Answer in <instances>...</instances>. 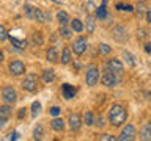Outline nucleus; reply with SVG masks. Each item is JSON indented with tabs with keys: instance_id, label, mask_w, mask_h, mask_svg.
Masks as SVG:
<instances>
[{
	"instance_id": "nucleus-29",
	"label": "nucleus",
	"mask_w": 151,
	"mask_h": 141,
	"mask_svg": "<svg viewBox=\"0 0 151 141\" xmlns=\"http://www.w3.org/2000/svg\"><path fill=\"white\" fill-rule=\"evenodd\" d=\"M42 135H44V129H42V125H36L35 129H33V138H35V140H41Z\"/></svg>"
},
{
	"instance_id": "nucleus-30",
	"label": "nucleus",
	"mask_w": 151,
	"mask_h": 141,
	"mask_svg": "<svg viewBox=\"0 0 151 141\" xmlns=\"http://www.w3.org/2000/svg\"><path fill=\"white\" fill-rule=\"evenodd\" d=\"M99 53L101 55H109L112 52V47L109 46V44H106V42H102V44H99Z\"/></svg>"
},
{
	"instance_id": "nucleus-13",
	"label": "nucleus",
	"mask_w": 151,
	"mask_h": 141,
	"mask_svg": "<svg viewBox=\"0 0 151 141\" xmlns=\"http://www.w3.org/2000/svg\"><path fill=\"white\" fill-rule=\"evenodd\" d=\"M61 93H63V97L66 99V100H71V99L76 96V88L73 86V85H69V83H63Z\"/></svg>"
},
{
	"instance_id": "nucleus-44",
	"label": "nucleus",
	"mask_w": 151,
	"mask_h": 141,
	"mask_svg": "<svg viewBox=\"0 0 151 141\" xmlns=\"http://www.w3.org/2000/svg\"><path fill=\"white\" fill-rule=\"evenodd\" d=\"M52 2H55V3H60V0H52Z\"/></svg>"
},
{
	"instance_id": "nucleus-41",
	"label": "nucleus",
	"mask_w": 151,
	"mask_h": 141,
	"mask_svg": "<svg viewBox=\"0 0 151 141\" xmlns=\"http://www.w3.org/2000/svg\"><path fill=\"white\" fill-rule=\"evenodd\" d=\"M3 60H5V52L0 50V63H3Z\"/></svg>"
},
{
	"instance_id": "nucleus-4",
	"label": "nucleus",
	"mask_w": 151,
	"mask_h": 141,
	"mask_svg": "<svg viewBox=\"0 0 151 141\" xmlns=\"http://www.w3.org/2000/svg\"><path fill=\"white\" fill-rule=\"evenodd\" d=\"M99 80V69L96 64H91L88 66L87 72H85V83L88 85V86H94V85L98 83Z\"/></svg>"
},
{
	"instance_id": "nucleus-43",
	"label": "nucleus",
	"mask_w": 151,
	"mask_h": 141,
	"mask_svg": "<svg viewBox=\"0 0 151 141\" xmlns=\"http://www.w3.org/2000/svg\"><path fill=\"white\" fill-rule=\"evenodd\" d=\"M139 33H140V38H142V39H143V38H145V31H143V30H140Z\"/></svg>"
},
{
	"instance_id": "nucleus-16",
	"label": "nucleus",
	"mask_w": 151,
	"mask_h": 141,
	"mask_svg": "<svg viewBox=\"0 0 151 141\" xmlns=\"http://www.w3.org/2000/svg\"><path fill=\"white\" fill-rule=\"evenodd\" d=\"M50 127L55 132H63L65 130V121L55 116V119H52V122H50Z\"/></svg>"
},
{
	"instance_id": "nucleus-6",
	"label": "nucleus",
	"mask_w": 151,
	"mask_h": 141,
	"mask_svg": "<svg viewBox=\"0 0 151 141\" xmlns=\"http://www.w3.org/2000/svg\"><path fill=\"white\" fill-rule=\"evenodd\" d=\"M107 69L110 70V72H113L115 75H118V77H121L123 72H124V66H123V63L120 60H116V58H112V60H107Z\"/></svg>"
},
{
	"instance_id": "nucleus-35",
	"label": "nucleus",
	"mask_w": 151,
	"mask_h": 141,
	"mask_svg": "<svg viewBox=\"0 0 151 141\" xmlns=\"http://www.w3.org/2000/svg\"><path fill=\"white\" fill-rule=\"evenodd\" d=\"M60 107H52L50 108V116H58L60 115Z\"/></svg>"
},
{
	"instance_id": "nucleus-15",
	"label": "nucleus",
	"mask_w": 151,
	"mask_h": 141,
	"mask_svg": "<svg viewBox=\"0 0 151 141\" xmlns=\"http://www.w3.org/2000/svg\"><path fill=\"white\" fill-rule=\"evenodd\" d=\"M71 60H73V55H71L69 47H63V50H61V55H60L61 64H69V63H71Z\"/></svg>"
},
{
	"instance_id": "nucleus-20",
	"label": "nucleus",
	"mask_w": 151,
	"mask_h": 141,
	"mask_svg": "<svg viewBox=\"0 0 151 141\" xmlns=\"http://www.w3.org/2000/svg\"><path fill=\"white\" fill-rule=\"evenodd\" d=\"M69 22H71V30L73 31H77V33L83 31V24L80 19H73V21H69Z\"/></svg>"
},
{
	"instance_id": "nucleus-40",
	"label": "nucleus",
	"mask_w": 151,
	"mask_h": 141,
	"mask_svg": "<svg viewBox=\"0 0 151 141\" xmlns=\"http://www.w3.org/2000/svg\"><path fill=\"white\" fill-rule=\"evenodd\" d=\"M24 116H25V108H21V110H19V113H17V118H19V119H22Z\"/></svg>"
},
{
	"instance_id": "nucleus-17",
	"label": "nucleus",
	"mask_w": 151,
	"mask_h": 141,
	"mask_svg": "<svg viewBox=\"0 0 151 141\" xmlns=\"http://www.w3.org/2000/svg\"><path fill=\"white\" fill-rule=\"evenodd\" d=\"M140 138H142V140H151V121H148V122L143 125L142 133H140Z\"/></svg>"
},
{
	"instance_id": "nucleus-22",
	"label": "nucleus",
	"mask_w": 151,
	"mask_h": 141,
	"mask_svg": "<svg viewBox=\"0 0 151 141\" xmlns=\"http://www.w3.org/2000/svg\"><path fill=\"white\" fill-rule=\"evenodd\" d=\"M106 5H107V0H104V2H102V6L96 8V17H98V19H101V21L107 17V9H106Z\"/></svg>"
},
{
	"instance_id": "nucleus-5",
	"label": "nucleus",
	"mask_w": 151,
	"mask_h": 141,
	"mask_svg": "<svg viewBox=\"0 0 151 141\" xmlns=\"http://www.w3.org/2000/svg\"><path fill=\"white\" fill-rule=\"evenodd\" d=\"M87 47H88L87 38H83V36H79V38H76V41L73 42V46H71V52H73L74 55L80 56L82 53H85V50H87Z\"/></svg>"
},
{
	"instance_id": "nucleus-10",
	"label": "nucleus",
	"mask_w": 151,
	"mask_h": 141,
	"mask_svg": "<svg viewBox=\"0 0 151 141\" xmlns=\"http://www.w3.org/2000/svg\"><path fill=\"white\" fill-rule=\"evenodd\" d=\"M11 115H13V108L9 107V103L0 107V129H2V127H5V124L9 121Z\"/></svg>"
},
{
	"instance_id": "nucleus-2",
	"label": "nucleus",
	"mask_w": 151,
	"mask_h": 141,
	"mask_svg": "<svg viewBox=\"0 0 151 141\" xmlns=\"http://www.w3.org/2000/svg\"><path fill=\"white\" fill-rule=\"evenodd\" d=\"M38 83H40V80H38V75L36 74H27L25 78L22 80V88L25 89L27 93H35L38 89Z\"/></svg>"
},
{
	"instance_id": "nucleus-21",
	"label": "nucleus",
	"mask_w": 151,
	"mask_h": 141,
	"mask_svg": "<svg viewBox=\"0 0 151 141\" xmlns=\"http://www.w3.org/2000/svg\"><path fill=\"white\" fill-rule=\"evenodd\" d=\"M33 21L40 22V24H44V11L40 8H33Z\"/></svg>"
},
{
	"instance_id": "nucleus-31",
	"label": "nucleus",
	"mask_w": 151,
	"mask_h": 141,
	"mask_svg": "<svg viewBox=\"0 0 151 141\" xmlns=\"http://www.w3.org/2000/svg\"><path fill=\"white\" fill-rule=\"evenodd\" d=\"M135 11H137V14H139V17H142V16H143V13L146 11V3L145 2H139Z\"/></svg>"
},
{
	"instance_id": "nucleus-42",
	"label": "nucleus",
	"mask_w": 151,
	"mask_h": 141,
	"mask_svg": "<svg viewBox=\"0 0 151 141\" xmlns=\"http://www.w3.org/2000/svg\"><path fill=\"white\" fill-rule=\"evenodd\" d=\"M145 52H146V53H150V52H151V44H146L145 46Z\"/></svg>"
},
{
	"instance_id": "nucleus-7",
	"label": "nucleus",
	"mask_w": 151,
	"mask_h": 141,
	"mask_svg": "<svg viewBox=\"0 0 151 141\" xmlns=\"http://www.w3.org/2000/svg\"><path fill=\"white\" fill-rule=\"evenodd\" d=\"M8 69H9V74L14 75V77L24 75V74H25V70H27V69H25V64H24L21 60H13L11 63H9Z\"/></svg>"
},
{
	"instance_id": "nucleus-23",
	"label": "nucleus",
	"mask_w": 151,
	"mask_h": 141,
	"mask_svg": "<svg viewBox=\"0 0 151 141\" xmlns=\"http://www.w3.org/2000/svg\"><path fill=\"white\" fill-rule=\"evenodd\" d=\"M82 122H83L85 125H88V127H90V125H94V115H93L91 111L87 110V111L83 113V121H82Z\"/></svg>"
},
{
	"instance_id": "nucleus-12",
	"label": "nucleus",
	"mask_w": 151,
	"mask_h": 141,
	"mask_svg": "<svg viewBox=\"0 0 151 141\" xmlns=\"http://www.w3.org/2000/svg\"><path fill=\"white\" fill-rule=\"evenodd\" d=\"M134 138H135V127L131 125V124H127L124 129L121 130V135L118 136V140H120V141H131Z\"/></svg>"
},
{
	"instance_id": "nucleus-32",
	"label": "nucleus",
	"mask_w": 151,
	"mask_h": 141,
	"mask_svg": "<svg viewBox=\"0 0 151 141\" xmlns=\"http://www.w3.org/2000/svg\"><path fill=\"white\" fill-rule=\"evenodd\" d=\"M6 39H8V31H6V28H5V25L0 24V42H5Z\"/></svg>"
},
{
	"instance_id": "nucleus-1",
	"label": "nucleus",
	"mask_w": 151,
	"mask_h": 141,
	"mask_svg": "<svg viewBox=\"0 0 151 141\" xmlns=\"http://www.w3.org/2000/svg\"><path fill=\"white\" fill-rule=\"evenodd\" d=\"M127 119V110L121 103H113L109 110V122L113 127H120L126 122Z\"/></svg>"
},
{
	"instance_id": "nucleus-36",
	"label": "nucleus",
	"mask_w": 151,
	"mask_h": 141,
	"mask_svg": "<svg viewBox=\"0 0 151 141\" xmlns=\"http://www.w3.org/2000/svg\"><path fill=\"white\" fill-rule=\"evenodd\" d=\"M101 140H109V141H115L116 138L113 135H109V133H102L101 135Z\"/></svg>"
},
{
	"instance_id": "nucleus-28",
	"label": "nucleus",
	"mask_w": 151,
	"mask_h": 141,
	"mask_svg": "<svg viewBox=\"0 0 151 141\" xmlns=\"http://www.w3.org/2000/svg\"><path fill=\"white\" fill-rule=\"evenodd\" d=\"M40 111H41V102L35 100V102L32 103V118H33V119H35V118H38Z\"/></svg>"
},
{
	"instance_id": "nucleus-24",
	"label": "nucleus",
	"mask_w": 151,
	"mask_h": 141,
	"mask_svg": "<svg viewBox=\"0 0 151 141\" xmlns=\"http://www.w3.org/2000/svg\"><path fill=\"white\" fill-rule=\"evenodd\" d=\"M85 30H87L88 35H91L94 31V19L93 16H87V21H85Z\"/></svg>"
},
{
	"instance_id": "nucleus-34",
	"label": "nucleus",
	"mask_w": 151,
	"mask_h": 141,
	"mask_svg": "<svg viewBox=\"0 0 151 141\" xmlns=\"http://www.w3.org/2000/svg\"><path fill=\"white\" fill-rule=\"evenodd\" d=\"M94 124H96L99 129H101V127H104V124H106V122H104V118H102V116L96 118V119H94Z\"/></svg>"
},
{
	"instance_id": "nucleus-26",
	"label": "nucleus",
	"mask_w": 151,
	"mask_h": 141,
	"mask_svg": "<svg viewBox=\"0 0 151 141\" xmlns=\"http://www.w3.org/2000/svg\"><path fill=\"white\" fill-rule=\"evenodd\" d=\"M32 42L35 46H42V42H44V39H42V33L41 31H35L32 35Z\"/></svg>"
},
{
	"instance_id": "nucleus-37",
	"label": "nucleus",
	"mask_w": 151,
	"mask_h": 141,
	"mask_svg": "<svg viewBox=\"0 0 151 141\" xmlns=\"http://www.w3.org/2000/svg\"><path fill=\"white\" fill-rule=\"evenodd\" d=\"M52 21V14L49 11H44V24H49Z\"/></svg>"
},
{
	"instance_id": "nucleus-25",
	"label": "nucleus",
	"mask_w": 151,
	"mask_h": 141,
	"mask_svg": "<svg viewBox=\"0 0 151 141\" xmlns=\"http://www.w3.org/2000/svg\"><path fill=\"white\" fill-rule=\"evenodd\" d=\"M58 35H60L61 38H65V39H69V38L73 36V30H71V28H68L66 25H61L60 30H58Z\"/></svg>"
},
{
	"instance_id": "nucleus-19",
	"label": "nucleus",
	"mask_w": 151,
	"mask_h": 141,
	"mask_svg": "<svg viewBox=\"0 0 151 141\" xmlns=\"http://www.w3.org/2000/svg\"><path fill=\"white\" fill-rule=\"evenodd\" d=\"M42 80H44L46 83H52L55 80V72L52 69H46L42 70Z\"/></svg>"
},
{
	"instance_id": "nucleus-38",
	"label": "nucleus",
	"mask_w": 151,
	"mask_h": 141,
	"mask_svg": "<svg viewBox=\"0 0 151 141\" xmlns=\"http://www.w3.org/2000/svg\"><path fill=\"white\" fill-rule=\"evenodd\" d=\"M19 138V133L17 132H11V133H9V136H8V140H17Z\"/></svg>"
},
{
	"instance_id": "nucleus-14",
	"label": "nucleus",
	"mask_w": 151,
	"mask_h": 141,
	"mask_svg": "<svg viewBox=\"0 0 151 141\" xmlns=\"http://www.w3.org/2000/svg\"><path fill=\"white\" fill-rule=\"evenodd\" d=\"M46 60L49 61V63H57V61L60 60L58 50H57L55 47H49V49L46 50Z\"/></svg>"
},
{
	"instance_id": "nucleus-39",
	"label": "nucleus",
	"mask_w": 151,
	"mask_h": 141,
	"mask_svg": "<svg viewBox=\"0 0 151 141\" xmlns=\"http://www.w3.org/2000/svg\"><path fill=\"white\" fill-rule=\"evenodd\" d=\"M145 13H146V22H150V24H151V8H148Z\"/></svg>"
},
{
	"instance_id": "nucleus-27",
	"label": "nucleus",
	"mask_w": 151,
	"mask_h": 141,
	"mask_svg": "<svg viewBox=\"0 0 151 141\" xmlns=\"http://www.w3.org/2000/svg\"><path fill=\"white\" fill-rule=\"evenodd\" d=\"M123 56H124L126 63L129 64L131 68H134V66H135V58H134V55H132L131 52H127V50H123Z\"/></svg>"
},
{
	"instance_id": "nucleus-18",
	"label": "nucleus",
	"mask_w": 151,
	"mask_h": 141,
	"mask_svg": "<svg viewBox=\"0 0 151 141\" xmlns=\"http://www.w3.org/2000/svg\"><path fill=\"white\" fill-rule=\"evenodd\" d=\"M57 21H58L60 25H68L69 24V14L66 11H58L57 13Z\"/></svg>"
},
{
	"instance_id": "nucleus-11",
	"label": "nucleus",
	"mask_w": 151,
	"mask_h": 141,
	"mask_svg": "<svg viewBox=\"0 0 151 141\" xmlns=\"http://www.w3.org/2000/svg\"><path fill=\"white\" fill-rule=\"evenodd\" d=\"M68 124H69V129L73 132H77V130H80L83 122H82V118H80L79 113H71L68 118Z\"/></svg>"
},
{
	"instance_id": "nucleus-8",
	"label": "nucleus",
	"mask_w": 151,
	"mask_h": 141,
	"mask_svg": "<svg viewBox=\"0 0 151 141\" xmlns=\"http://www.w3.org/2000/svg\"><path fill=\"white\" fill-rule=\"evenodd\" d=\"M2 99L5 103H14L17 100V93L13 86H5L2 88Z\"/></svg>"
},
{
	"instance_id": "nucleus-3",
	"label": "nucleus",
	"mask_w": 151,
	"mask_h": 141,
	"mask_svg": "<svg viewBox=\"0 0 151 141\" xmlns=\"http://www.w3.org/2000/svg\"><path fill=\"white\" fill-rule=\"evenodd\" d=\"M101 83L104 85V86H107V88H113V86H116V85L120 83V77L115 75L113 72H110L109 69H106L101 74Z\"/></svg>"
},
{
	"instance_id": "nucleus-33",
	"label": "nucleus",
	"mask_w": 151,
	"mask_h": 141,
	"mask_svg": "<svg viewBox=\"0 0 151 141\" xmlns=\"http://www.w3.org/2000/svg\"><path fill=\"white\" fill-rule=\"evenodd\" d=\"M33 8L35 6H32L30 3H25V6H24V9H25V16L28 19H33Z\"/></svg>"
},
{
	"instance_id": "nucleus-9",
	"label": "nucleus",
	"mask_w": 151,
	"mask_h": 141,
	"mask_svg": "<svg viewBox=\"0 0 151 141\" xmlns=\"http://www.w3.org/2000/svg\"><path fill=\"white\" fill-rule=\"evenodd\" d=\"M112 36H113V39L118 41V42H126L127 39H129L126 28L121 27V25H116L115 28H113V30H112Z\"/></svg>"
}]
</instances>
